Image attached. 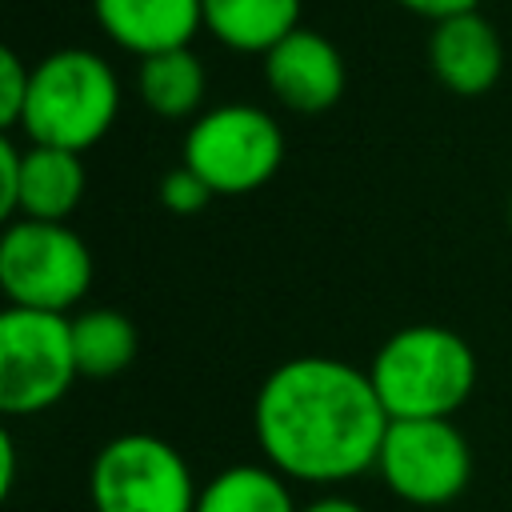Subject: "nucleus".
<instances>
[{
  "label": "nucleus",
  "instance_id": "nucleus-1",
  "mask_svg": "<svg viewBox=\"0 0 512 512\" xmlns=\"http://www.w3.org/2000/svg\"><path fill=\"white\" fill-rule=\"evenodd\" d=\"M388 412L368 368L336 356H292L276 364L252 404L264 464L296 484H344L376 472Z\"/></svg>",
  "mask_w": 512,
  "mask_h": 512
},
{
  "label": "nucleus",
  "instance_id": "nucleus-2",
  "mask_svg": "<svg viewBox=\"0 0 512 512\" xmlns=\"http://www.w3.org/2000/svg\"><path fill=\"white\" fill-rule=\"evenodd\" d=\"M388 420H452L476 392V352L444 324L396 328L368 364Z\"/></svg>",
  "mask_w": 512,
  "mask_h": 512
},
{
  "label": "nucleus",
  "instance_id": "nucleus-3",
  "mask_svg": "<svg viewBox=\"0 0 512 512\" xmlns=\"http://www.w3.org/2000/svg\"><path fill=\"white\" fill-rule=\"evenodd\" d=\"M120 112V80L92 48H56L32 64V88L20 116L28 144L88 152L100 144Z\"/></svg>",
  "mask_w": 512,
  "mask_h": 512
},
{
  "label": "nucleus",
  "instance_id": "nucleus-4",
  "mask_svg": "<svg viewBox=\"0 0 512 512\" xmlns=\"http://www.w3.org/2000/svg\"><path fill=\"white\" fill-rule=\"evenodd\" d=\"M180 164H188L216 196H244L264 188L284 164V128L256 104L204 108L188 132Z\"/></svg>",
  "mask_w": 512,
  "mask_h": 512
},
{
  "label": "nucleus",
  "instance_id": "nucleus-5",
  "mask_svg": "<svg viewBox=\"0 0 512 512\" xmlns=\"http://www.w3.org/2000/svg\"><path fill=\"white\" fill-rule=\"evenodd\" d=\"M92 252L84 236L56 220H8L0 236V288L12 308H76L92 288Z\"/></svg>",
  "mask_w": 512,
  "mask_h": 512
},
{
  "label": "nucleus",
  "instance_id": "nucleus-6",
  "mask_svg": "<svg viewBox=\"0 0 512 512\" xmlns=\"http://www.w3.org/2000/svg\"><path fill=\"white\" fill-rule=\"evenodd\" d=\"M196 496L188 460L156 432L112 436L88 468L92 512H196Z\"/></svg>",
  "mask_w": 512,
  "mask_h": 512
},
{
  "label": "nucleus",
  "instance_id": "nucleus-7",
  "mask_svg": "<svg viewBox=\"0 0 512 512\" xmlns=\"http://www.w3.org/2000/svg\"><path fill=\"white\" fill-rule=\"evenodd\" d=\"M80 380L72 352V320L60 312H0V412L36 416L56 408Z\"/></svg>",
  "mask_w": 512,
  "mask_h": 512
},
{
  "label": "nucleus",
  "instance_id": "nucleus-8",
  "mask_svg": "<svg viewBox=\"0 0 512 512\" xmlns=\"http://www.w3.org/2000/svg\"><path fill=\"white\" fill-rule=\"evenodd\" d=\"M376 472L396 500L412 508H444L472 480V448L452 420H392Z\"/></svg>",
  "mask_w": 512,
  "mask_h": 512
},
{
  "label": "nucleus",
  "instance_id": "nucleus-9",
  "mask_svg": "<svg viewBox=\"0 0 512 512\" xmlns=\"http://www.w3.org/2000/svg\"><path fill=\"white\" fill-rule=\"evenodd\" d=\"M264 80L280 108L296 116H320L344 96L348 68L328 36L312 28H296L292 36H284L276 48L264 52Z\"/></svg>",
  "mask_w": 512,
  "mask_h": 512
},
{
  "label": "nucleus",
  "instance_id": "nucleus-10",
  "mask_svg": "<svg viewBox=\"0 0 512 512\" xmlns=\"http://www.w3.org/2000/svg\"><path fill=\"white\" fill-rule=\"evenodd\" d=\"M428 64H432V76L448 92L484 96L496 88V80L504 72V40L492 28V20H484L476 8V12L432 24Z\"/></svg>",
  "mask_w": 512,
  "mask_h": 512
},
{
  "label": "nucleus",
  "instance_id": "nucleus-11",
  "mask_svg": "<svg viewBox=\"0 0 512 512\" xmlns=\"http://www.w3.org/2000/svg\"><path fill=\"white\" fill-rule=\"evenodd\" d=\"M92 12L100 32L140 60L192 48V36L204 28L200 0H92Z\"/></svg>",
  "mask_w": 512,
  "mask_h": 512
},
{
  "label": "nucleus",
  "instance_id": "nucleus-12",
  "mask_svg": "<svg viewBox=\"0 0 512 512\" xmlns=\"http://www.w3.org/2000/svg\"><path fill=\"white\" fill-rule=\"evenodd\" d=\"M84 200V160L80 152L28 144L20 164V192H16V216L12 220H56L68 224V216Z\"/></svg>",
  "mask_w": 512,
  "mask_h": 512
},
{
  "label": "nucleus",
  "instance_id": "nucleus-13",
  "mask_svg": "<svg viewBox=\"0 0 512 512\" xmlns=\"http://www.w3.org/2000/svg\"><path fill=\"white\" fill-rule=\"evenodd\" d=\"M304 0H200L204 32L228 52L264 56L300 28Z\"/></svg>",
  "mask_w": 512,
  "mask_h": 512
},
{
  "label": "nucleus",
  "instance_id": "nucleus-14",
  "mask_svg": "<svg viewBox=\"0 0 512 512\" xmlns=\"http://www.w3.org/2000/svg\"><path fill=\"white\" fill-rule=\"evenodd\" d=\"M136 92L144 108L164 120H196L204 112L208 76L192 48H172V52H156L140 60Z\"/></svg>",
  "mask_w": 512,
  "mask_h": 512
},
{
  "label": "nucleus",
  "instance_id": "nucleus-15",
  "mask_svg": "<svg viewBox=\"0 0 512 512\" xmlns=\"http://www.w3.org/2000/svg\"><path fill=\"white\" fill-rule=\"evenodd\" d=\"M196 512H300L272 464H228L208 484H200Z\"/></svg>",
  "mask_w": 512,
  "mask_h": 512
},
{
  "label": "nucleus",
  "instance_id": "nucleus-16",
  "mask_svg": "<svg viewBox=\"0 0 512 512\" xmlns=\"http://www.w3.org/2000/svg\"><path fill=\"white\" fill-rule=\"evenodd\" d=\"M136 324L116 308H84L72 316V352L76 368L88 380H112L136 360Z\"/></svg>",
  "mask_w": 512,
  "mask_h": 512
},
{
  "label": "nucleus",
  "instance_id": "nucleus-17",
  "mask_svg": "<svg viewBox=\"0 0 512 512\" xmlns=\"http://www.w3.org/2000/svg\"><path fill=\"white\" fill-rule=\"evenodd\" d=\"M28 88H32V64H24L16 48H0V124L8 132L20 128Z\"/></svg>",
  "mask_w": 512,
  "mask_h": 512
},
{
  "label": "nucleus",
  "instance_id": "nucleus-18",
  "mask_svg": "<svg viewBox=\"0 0 512 512\" xmlns=\"http://www.w3.org/2000/svg\"><path fill=\"white\" fill-rule=\"evenodd\" d=\"M212 188L188 168V164H176L172 172H164V180H160V204L168 208V212H176V216H196V212H204L208 204H212Z\"/></svg>",
  "mask_w": 512,
  "mask_h": 512
},
{
  "label": "nucleus",
  "instance_id": "nucleus-19",
  "mask_svg": "<svg viewBox=\"0 0 512 512\" xmlns=\"http://www.w3.org/2000/svg\"><path fill=\"white\" fill-rule=\"evenodd\" d=\"M20 164H24V144L12 140V136H4L0 140V216H16Z\"/></svg>",
  "mask_w": 512,
  "mask_h": 512
},
{
  "label": "nucleus",
  "instance_id": "nucleus-20",
  "mask_svg": "<svg viewBox=\"0 0 512 512\" xmlns=\"http://www.w3.org/2000/svg\"><path fill=\"white\" fill-rule=\"evenodd\" d=\"M400 8H408L412 16H424L432 24L440 20H452V16H464V12H476L480 0H396Z\"/></svg>",
  "mask_w": 512,
  "mask_h": 512
},
{
  "label": "nucleus",
  "instance_id": "nucleus-21",
  "mask_svg": "<svg viewBox=\"0 0 512 512\" xmlns=\"http://www.w3.org/2000/svg\"><path fill=\"white\" fill-rule=\"evenodd\" d=\"M16 488V440L12 432H0V496H12Z\"/></svg>",
  "mask_w": 512,
  "mask_h": 512
},
{
  "label": "nucleus",
  "instance_id": "nucleus-22",
  "mask_svg": "<svg viewBox=\"0 0 512 512\" xmlns=\"http://www.w3.org/2000/svg\"><path fill=\"white\" fill-rule=\"evenodd\" d=\"M300 512H364L356 500H348V496H316L312 504H304Z\"/></svg>",
  "mask_w": 512,
  "mask_h": 512
},
{
  "label": "nucleus",
  "instance_id": "nucleus-23",
  "mask_svg": "<svg viewBox=\"0 0 512 512\" xmlns=\"http://www.w3.org/2000/svg\"><path fill=\"white\" fill-rule=\"evenodd\" d=\"M508 228H512V196H508Z\"/></svg>",
  "mask_w": 512,
  "mask_h": 512
}]
</instances>
